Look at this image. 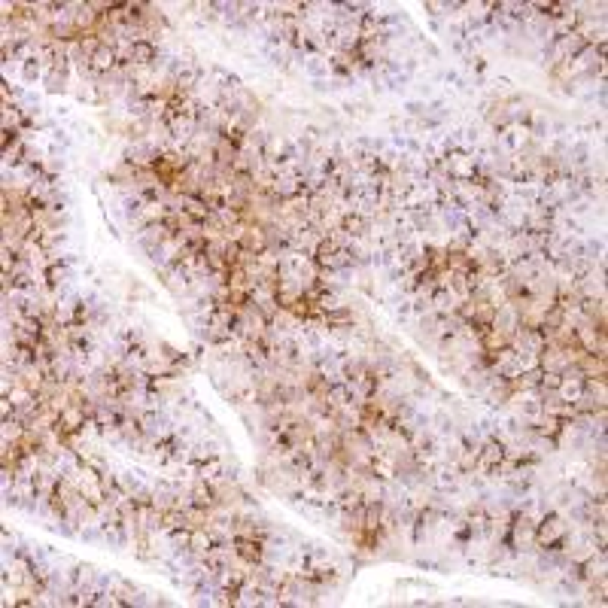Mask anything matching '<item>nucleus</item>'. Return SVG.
<instances>
[{
    "instance_id": "4",
    "label": "nucleus",
    "mask_w": 608,
    "mask_h": 608,
    "mask_svg": "<svg viewBox=\"0 0 608 608\" xmlns=\"http://www.w3.org/2000/svg\"><path fill=\"white\" fill-rule=\"evenodd\" d=\"M201 82V68H195V64H177L173 68V86H177V91H186V95H192V88Z\"/></svg>"
},
{
    "instance_id": "5",
    "label": "nucleus",
    "mask_w": 608,
    "mask_h": 608,
    "mask_svg": "<svg viewBox=\"0 0 608 608\" xmlns=\"http://www.w3.org/2000/svg\"><path fill=\"white\" fill-rule=\"evenodd\" d=\"M116 64H119V58H116L113 46H101L95 55H91V73H95V77H110V73L116 70Z\"/></svg>"
},
{
    "instance_id": "6",
    "label": "nucleus",
    "mask_w": 608,
    "mask_h": 608,
    "mask_svg": "<svg viewBox=\"0 0 608 608\" xmlns=\"http://www.w3.org/2000/svg\"><path fill=\"white\" fill-rule=\"evenodd\" d=\"M213 545H216V538L210 536V529H207V527L192 529V538H189V554L195 556V560H204V556L213 551Z\"/></svg>"
},
{
    "instance_id": "10",
    "label": "nucleus",
    "mask_w": 608,
    "mask_h": 608,
    "mask_svg": "<svg viewBox=\"0 0 608 608\" xmlns=\"http://www.w3.org/2000/svg\"><path fill=\"white\" fill-rule=\"evenodd\" d=\"M43 82H46V88L55 95V91H64V82H68V73H64V70H55V68H49V70H46V77H43Z\"/></svg>"
},
{
    "instance_id": "7",
    "label": "nucleus",
    "mask_w": 608,
    "mask_h": 608,
    "mask_svg": "<svg viewBox=\"0 0 608 608\" xmlns=\"http://www.w3.org/2000/svg\"><path fill=\"white\" fill-rule=\"evenodd\" d=\"M195 478H201V481H207V484H216V487H219L222 478H226V462H222V456H213V460L201 462V465H198V474H195Z\"/></svg>"
},
{
    "instance_id": "11",
    "label": "nucleus",
    "mask_w": 608,
    "mask_h": 608,
    "mask_svg": "<svg viewBox=\"0 0 608 608\" xmlns=\"http://www.w3.org/2000/svg\"><path fill=\"white\" fill-rule=\"evenodd\" d=\"M43 77H46V68L37 61V58H34V61H24L22 64V79L24 82H37V79H43Z\"/></svg>"
},
{
    "instance_id": "12",
    "label": "nucleus",
    "mask_w": 608,
    "mask_h": 608,
    "mask_svg": "<svg viewBox=\"0 0 608 608\" xmlns=\"http://www.w3.org/2000/svg\"><path fill=\"white\" fill-rule=\"evenodd\" d=\"M471 70H474V73H484V70H487V61H484L481 55H471Z\"/></svg>"
},
{
    "instance_id": "2",
    "label": "nucleus",
    "mask_w": 608,
    "mask_h": 608,
    "mask_svg": "<svg viewBox=\"0 0 608 608\" xmlns=\"http://www.w3.org/2000/svg\"><path fill=\"white\" fill-rule=\"evenodd\" d=\"M131 61H134L137 68H155V64H158V46H155V40L137 37L134 43H131Z\"/></svg>"
},
{
    "instance_id": "3",
    "label": "nucleus",
    "mask_w": 608,
    "mask_h": 608,
    "mask_svg": "<svg viewBox=\"0 0 608 608\" xmlns=\"http://www.w3.org/2000/svg\"><path fill=\"white\" fill-rule=\"evenodd\" d=\"M168 237H173V235L168 231V226H164V222H153V226H143V228L137 231V240H140V247H143L146 253L158 249Z\"/></svg>"
},
{
    "instance_id": "13",
    "label": "nucleus",
    "mask_w": 608,
    "mask_h": 608,
    "mask_svg": "<svg viewBox=\"0 0 608 608\" xmlns=\"http://www.w3.org/2000/svg\"><path fill=\"white\" fill-rule=\"evenodd\" d=\"M426 10H429V15H441L447 10V3H426Z\"/></svg>"
},
{
    "instance_id": "8",
    "label": "nucleus",
    "mask_w": 608,
    "mask_h": 608,
    "mask_svg": "<svg viewBox=\"0 0 608 608\" xmlns=\"http://www.w3.org/2000/svg\"><path fill=\"white\" fill-rule=\"evenodd\" d=\"M341 228L347 231L350 237H362V235H368V228H371V219L368 216H362V213H344L341 216Z\"/></svg>"
},
{
    "instance_id": "1",
    "label": "nucleus",
    "mask_w": 608,
    "mask_h": 608,
    "mask_svg": "<svg viewBox=\"0 0 608 608\" xmlns=\"http://www.w3.org/2000/svg\"><path fill=\"white\" fill-rule=\"evenodd\" d=\"M231 545H235V554H237L240 563H249V566L265 563V541H262V538L235 536V538H231Z\"/></svg>"
},
{
    "instance_id": "9",
    "label": "nucleus",
    "mask_w": 608,
    "mask_h": 608,
    "mask_svg": "<svg viewBox=\"0 0 608 608\" xmlns=\"http://www.w3.org/2000/svg\"><path fill=\"white\" fill-rule=\"evenodd\" d=\"M329 326H353V311L350 307H335V311H329L326 313V329Z\"/></svg>"
}]
</instances>
